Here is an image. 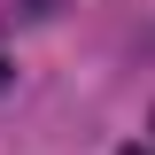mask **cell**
<instances>
[{"label": "cell", "mask_w": 155, "mask_h": 155, "mask_svg": "<svg viewBox=\"0 0 155 155\" xmlns=\"http://www.w3.org/2000/svg\"><path fill=\"white\" fill-rule=\"evenodd\" d=\"M124 155H155V147H124Z\"/></svg>", "instance_id": "1"}]
</instances>
